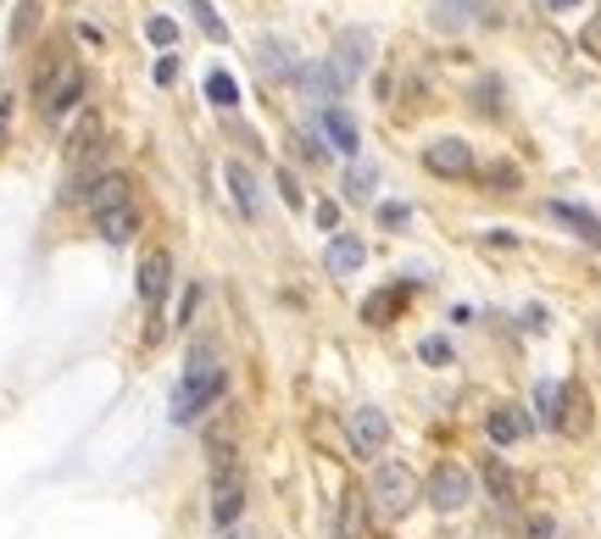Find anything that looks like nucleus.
I'll list each match as a JSON object with an SVG mask.
<instances>
[{
	"mask_svg": "<svg viewBox=\"0 0 601 539\" xmlns=\"http://www.w3.org/2000/svg\"><path fill=\"white\" fill-rule=\"evenodd\" d=\"M34 89H39V106H45V117H67V112L84 101V67H73V62H62V57L51 51V62L39 67Z\"/></svg>",
	"mask_w": 601,
	"mask_h": 539,
	"instance_id": "7ed1b4c3",
	"label": "nucleus"
},
{
	"mask_svg": "<svg viewBox=\"0 0 601 539\" xmlns=\"http://www.w3.org/2000/svg\"><path fill=\"white\" fill-rule=\"evenodd\" d=\"M167 284H173V256H167V251H151V256L140 262V301L151 306V317L162 312Z\"/></svg>",
	"mask_w": 601,
	"mask_h": 539,
	"instance_id": "f8f14e48",
	"label": "nucleus"
},
{
	"mask_svg": "<svg viewBox=\"0 0 601 539\" xmlns=\"http://www.w3.org/2000/svg\"><path fill=\"white\" fill-rule=\"evenodd\" d=\"M351 446H356L362 462H379L385 446H390V417L379 406H356L351 412Z\"/></svg>",
	"mask_w": 601,
	"mask_h": 539,
	"instance_id": "0eeeda50",
	"label": "nucleus"
},
{
	"mask_svg": "<svg viewBox=\"0 0 601 539\" xmlns=\"http://www.w3.org/2000/svg\"><path fill=\"white\" fill-rule=\"evenodd\" d=\"M317 128H323V145H335L340 156H356V151H362V128H356L351 112L323 106V112H317Z\"/></svg>",
	"mask_w": 601,
	"mask_h": 539,
	"instance_id": "9d476101",
	"label": "nucleus"
},
{
	"mask_svg": "<svg viewBox=\"0 0 601 539\" xmlns=\"http://www.w3.org/2000/svg\"><path fill=\"white\" fill-rule=\"evenodd\" d=\"M146 34H151L156 45H173V39H178V23H173V17H151V23H146Z\"/></svg>",
	"mask_w": 601,
	"mask_h": 539,
	"instance_id": "c85d7f7f",
	"label": "nucleus"
},
{
	"mask_svg": "<svg viewBox=\"0 0 601 539\" xmlns=\"http://www.w3.org/2000/svg\"><path fill=\"white\" fill-rule=\"evenodd\" d=\"M485 245H501V251H506V245H518V234H513V228H490Z\"/></svg>",
	"mask_w": 601,
	"mask_h": 539,
	"instance_id": "c9c22d12",
	"label": "nucleus"
},
{
	"mask_svg": "<svg viewBox=\"0 0 601 539\" xmlns=\"http://www.w3.org/2000/svg\"><path fill=\"white\" fill-rule=\"evenodd\" d=\"M412 223V212L401 206V201H390V206H379V228H406Z\"/></svg>",
	"mask_w": 601,
	"mask_h": 539,
	"instance_id": "c756f323",
	"label": "nucleus"
},
{
	"mask_svg": "<svg viewBox=\"0 0 601 539\" xmlns=\"http://www.w3.org/2000/svg\"><path fill=\"white\" fill-rule=\"evenodd\" d=\"M256 67H262V78H273V84L296 78V73H301V62H296V45H290V39H279V34H267V39L256 45Z\"/></svg>",
	"mask_w": 601,
	"mask_h": 539,
	"instance_id": "9b49d317",
	"label": "nucleus"
},
{
	"mask_svg": "<svg viewBox=\"0 0 601 539\" xmlns=\"http://www.w3.org/2000/svg\"><path fill=\"white\" fill-rule=\"evenodd\" d=\"M190 12H196V23H201V34H206V39H217V45L228 39V23L206 7V0H190Z\"/></svg>",
	"mask_w": 601,
	"mask_h": 539,
	"instance_id": "b1692460",
	"label": "nucleus"
},
{
	"mask_svg": "<svg viewBox=\"0 0 601 539\" xmlns=\"http://www.w3.org/2000/svg\"><path fill=\"white\" fill-rule=\"evenodd\" d=\"M579 45H585V51H590V57H601V17H596V23H590V28L579 34Z\"/></svg>",
	"mask_w": 601,
	"mask_h": 539,
	"instance_id": "72a5a7b5",
	"label": "nucleus"
},
{
	"mask_svg": "<svg viewBox=\"0 0 601 539\" xmlns=\"http://www.w3.org/2000/svg\"><path fill=\"white\" fill-rule=\"evenodd\" d=\"M96 234H101L107 245H128L134 234H140V206L128 201V206H117V212H101V217H96Z\"/></svg>",
	"mask_w": 601,
	"mask_h": 539,
	"instance_id": "2eb2a0df",
	"label": "nucleus"
},
{
	"mask_svg": "<svg viewBox=\"0 0 601 539\" xmlns=\"http://www.w3.org/2000/svg\"><path fill=\"white\" fill-rule=\"evenodd\" d=\"M173 78H178V57H162L156 62V84H173Z\"/></svg>",
	"mask_w": 601,
	"mask_h": 539,
	"instance_id": "f704fd0d",
	"label": "nucleus"
},
{
	"mask_svg": "<svg viewBox=\"0 0 601 539\" xmlns=\"http://www.w3.org/2000/svg\"><path fill=\"white\" fill-rule=\"evenodd\" d=\"M524 539H558V523H551V517H529Z\"/></svg>",
	"mask_w": 601,
	"mask_h": 539,
	"instance_id": "473e14b6",
	"label": "nucleus"
},
{
	"mask_svg": "<svg viewBox=\"0 0 601 539\" xmlns=\"http://www.w3.org/2000/svg\"><path fill=\"white\" fill-rule=\"evenodd\" d=\"M424 496H429L435 512H462V506L474 501V478L462 473V467H435L429 484H424Z\"/></svg>",
	"mask_w": 601,
	"mask_h": 539,
	"instance_id": "6e6552de",
	"label": "nucleus"
},
{
	"mask_svg": "<svg viewBox=\"0 0 601 539\" xmlns=\"http://www.w3.org/2000/svg\"><path fill=\"white\" fill-rule=\"evenodd\" d=\"M223 389H228V373L217 367L212 346H196V351H190V367H184V378H178V389H173L167 417H173V423H201V417L223 401Z\"/></svg>",
	"mask_w": 601,
	"mask_h": 539,
	"instance_id": "f257e3e1",
	"label": "nucleus"
},
{
	"mask_svg": "<svg viewBox=\"0 0 601 539\" xmlns=\"http://www.w3.org/2000/svg\"><path fill=\"white\" fill-rule=\"evenodd\" d=\"M418 362H429V367H446V362H451V339H446V334H429V339H418Z\"/></svg>",
	"mask_w": 601,
	"mask_h": 539,
	"instance_id": "393cba45",
	"label": "nucleus"
},
{
	"mask_svg": "<svg viewBox=\"0 0 601 539\" xmlns=\"http://www.w3.org/2000/svg\"><path fill=\"white\" fill-rule=\"evenodd\" d=\"M335 539H356V496H340V512H335Z\"/></svg>",
	"mask_w": 601,
	"mask_h": 539,
	"instance_id": "a878e982",
	"label": "nucleus"
},
{
	"mask_svg": "<svg viewBox=\"0 0 601 539\" xmlns=\"http://www.w3.org/2000/svg\"><path fill=\"white\" fill-rule=\"evenodd\" d=\"M7 123H12V101L0 95V134H7Z\"/></svg>",
	"mask_w": 601,
	"mask_h": 539,
	"instance_id": "4c0bfd02",
	"label": "nucleus"
},
{
	"mask_svg": "<svg viewBox=\"0 0 601 539\" xmlns=\"http://www.w3.org/2000/svg\"><path fill=\"white\" fill-rule=\"evenodd\" d=\"M362 262H367V245H362L356 234H335V239H329V251H323V267H329L335 278L362 273Z\"/></svg>",
	"mask_w": 601,
	"mask_h": 539,
	"instance_id": "ddd939ff",
	"label": "nucleus"
},
{
	"mask_svg": "<svg viewBox=\"0 0 601 539\" xmlns=\"http://www.w3.org/2000/svg\"><path fill=\"white\" fill-rule=\"evenodd\" d=\"M367 501H374V512L379 517H406L412 506H418L424 501V484L418 478H412V467L406 462H374V478H367Z\"/></svg>",
	"mask_w": 601,
	"mask_h": 539,
	"instance_id": "f03ea898",
	"label": "nucleus"
},
{
	"mask_svg": "<svg viewBox=\"0 0 601 539\" xmlns=\"http://www.w3.org/2000/svg\"><path fill=\"white\" fill-rule=\"evenodd\" d=\"M551 217L568 223L585 245H601V217H596V212H585V206H574V201H551Z\"/></svg>",
	"mask_w": 601,
	"mask_h": 539,
	"instance_id": "f3484780",
	"label": "nucleus"
},
{
	"mask_svg": "<svg viewBox=\"0 0 601 539\" xmlns=\"http://www.w3.org/2000/svg\"><path fill=\"white\" fill-rule=\"evenodd\" d=\"M206 95H212V106H223V112H235V106H240V84L228 78L223 67L206 73Z\"/></svg>",
	"mask_w": 601,
	"mask_h": 539,
	"instance_id": "aec40b11",
	"label": "nucleus"
},
{
	"mask_svg": "<svg viewBox=\"0 0 601 539\" xmlns=\"http://www.w3.org/2000/svg\"><path fill=\"white\" fill-rule=\"evenodd\" d=\"M474 7H479V0H435V23H440L446 34H456V28L474 23Z\"/></svg>",
	"mask_w": 601,
	"mask_h": 539,
	"instance_id": "6ab92c4d",
	"label": "nucleus"
},
{
	"mask_svg": "<svg viewBox=\"0 0 601 539\" xmlns=\"http://www.w3.org/2000/svg\"><path fill=\"white\" fill-rule=\"evenodd\" d=\"M228 189H235V206L246 217H262V189H256V178H251L246 162H228Z\"/></svg>",
	"mask_w": 601,
	"mask_h": 539,
	"instance_id": "dca6fc26",
	"label": "nucleus"
},
{
	"mask_svg": "<svg viewBox=\"0 0 601 539\" xmlns=\"http://www.w3.org/2000/svg\"><path fill=\"white\" fill-rule=\"evenodd\" d=\"M374 184H379V167H374V162H351V167H346V195H351V201H367V195H374Z\"/></svg>",
	"mask_w": 601,
	"mask_h": 539,
	"instance_id": "412c9836",
	"label": "nucleus"
},
{
	"mask_svg": "<svg viewBox=\"0 0 601 539\" xmlns=\"http://www.w3.org/2000/svg\"><path fill=\"white\" fill-rule=\"evenodd\" d=\"M424 167H429L435 178H468L479 162H474V145H468V139L440 134V139H429V145H424Z\"/></svg>",
	"mask_w": 601,
	"mask_h": 539,
	"instance_id": "39448f33",
	"label": "nucleus"
},
{
	"mask_svg": "<svg viewBox=\"0 0 601 539\" xmlns=\"http://www.w3.org/2000/svg\"><path fill=\"white\" fill-rule=\"evenodd\" d=\"M540 7H546V12H574L579 0H540Z\"/></svg>",
	"mask_w": 601,
	"mask_h": 539,
	"instance_id": "e433bc0d",
	"label": "nucleus"
},
{
	"mask_svg": "<svg viewBox=\"0 0 601 539\" xmlns=\"http://www.w3.org/2000/svg\"><path fill=\"white\" fill-rule=\"evenodd\" d=\"M518 184H524V173H518L513 162H490V167H485V189H490V195H513Z\"/></svg>",
	"mask_w": 601,
	"mask_h": 539,
	"instance_id": "5701e85b",
	"label": "nucleus"
},
{
	"mask_svg": "<svg viewBox=\"0 0 601 539\" xmlns=\"http://www.w3.org/2000/svg\"><path fill=\"white\" fill-rule=\"evenodd\" d=\"M374 28H346L340 39H335V57H329V73H335V84L346 89V84H356L362 73H367V62H374Z\"/></svg>",
	"mask_w": 601,
	"mask_h": 539,
	"instance_id": "20e7f679",
	"label": "nucleus"
},
{
	"mask_svg": "<svg viewBox=\"0 0 601 539\" xmlns=\"http://www.w3.org/2000/svg\"><path fill=\"white\" fill-rule=\"evenodd\" d=\"M34 23H39V0H23V7H17V23H12V45H23Z\"/></svg>",
	"mask_w": 601,
	"mask_h": 539,
	"instance_id": "bb28decb",
	"label": "nucleus"
},
{
	"mask_svg": "<svg viewBox=\"0 0 601 539\" xmlns=\"http://www.w3.org/2000/svg\"><path fill=\"white\" fill-rule=\"evenodd\" d=\"M279 195H285L290 206H301V184H296V173H290V167H279Z\"/></svg>",
	"mask_w": 601,
	"mask_h": 539,
	"instance_id": "2f4dec72",
	"label": "nucleus"
},
{
	"mask_svg": "<svg viewBox=\"0 0 601 539\" xmlns=\"http://www.w3.org/2000/svg\"><path fill=\"white\" fill-rule=\"evenodd\" d=\"M67 201H84L89 212H117V206H128L134 195H128V178L123 173H96V178H78V189H67Z\"/></svg>",
	"mask_w": 601,
	"mask_h": 539,
	"instance_id": "423d86ee",
	"label": "nucleus"
},
{
	"mask_svg": "<svg viewBox=\"0 0 601 539\" xmlns=\"http://www.w3.org/2000/svg\"><path fill=\"white\" fill-rule=\"evenodd\" d=\"M240 512H246V478H240V467L212 473V523L217 528H235Z\"/></svg>",
	"mask_w": 601,
	"mask_h": 539,
	"instance_id": "1a4fd4ad",
	"label": "nucleus"
},
{
	"mask_svg": "<svg viewBox=\"0 0 601 539\" xmlns=\"http://www.w3.org/2000/svg\"><path fill=\"white\" fill-rule=\"evenodd\" d=\"M479 112H485V117H496V112H501V84H496V78H485V84H479Z\"/></svg>",
	"mask_w": 601,
	"mask_h": 539,
	"instance_id": "cd10ccee",
	"label": "nucleus"
},
{
	"mask_svg": "<svg viewBox=\"0 0 601 539\" xmlns=\"http://www.w3.org/2000/svg\"><path fill=\"white\" fill-rule=\"evenodd\" d=\"M485 434H490V446H518V439L529 434V417L518 406H496L485 417Z\"/></svg>",
	"mask_w": 601,
	"mask_h": 539,
	"instance_id": "4468645a",
	"label": "nucleus"
},
{
	"mask_svg": "<svg viewBox=\"0 0 601 539\" xmlns=\"http://www.w3.org/2000/svg\"><path fill=\"white\" fill-rule=\"evenodd\" d=\"M535 406H540V423H546V428H563V412H558V406H563V384H540V389H535Z\"/></svg>",
	"mask_w": 601,
	"mask_h": 539,
	"instance_id": "4be33fe9",
	"label": "nucleus"
},
{
	"mask_svg": "<svg viewBox=\"0 0 601 539\" xmlns=\"http://www.w3.org/2000/svg\"><path fill=\"white\" fill-rule=\"evenodd\" d=\"M228 539H246V534H228Z\"/></svg>",
	"mask_w": 601,
	"mask_h": 539,
	"instance_id": "58836bf2",
	"label": "nucleus"
},
{
	"mask_svg": "<svg viewBox=\"0 0 601 539\" xmlns=\"http://www.w3.org/2000/svg\"><path fill=\"white\" fill-rule=\"evenodd\" d=\"M485 489H490V496H496L501 506H513V501H518V478H513V467H506L501 456H490V462H485Z\"/></svg>",
	"mask_w": 601,
	"mask_h": 539,
	"instance_id": "a211bd4d",
	"label": "nucleus"
},
{
	"mask_svg": "<svg viewBox=\"0 0 601 539\" xmlns=\"http://www.w3.org/2000/svg\"><path fill=\"white\" fill-rule=\"evenodd\" d=\"M196 306H201V284L184 289V301H178V323H190V317H196Z\"/></svg>",
	"mask_w": 601,
	"mask_h": 539,
	"instance_id": "7c9ffc66",
	"label": "nucleus"
}]
</instances>
